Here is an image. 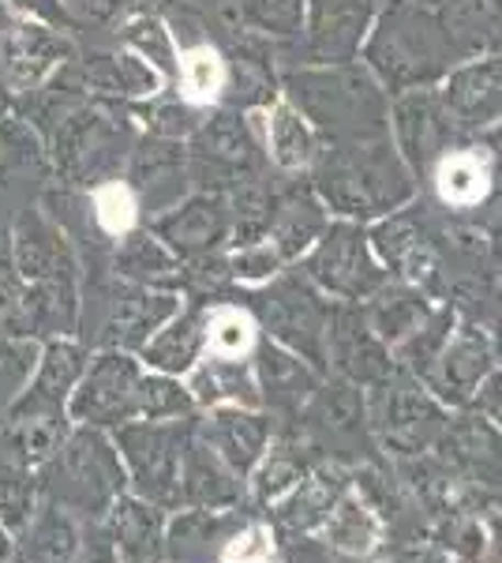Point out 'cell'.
<instances>
[{
	"label": "cell",
	"instance_id": "277c9868",
	"mask_svg": "<svg viewBox=\"0 0 502 563\" xmlns=\"http://www.w3.org/2000/svg\"><path fill=\"white\" fill-rule=\"evenodd\" d=\"M124 451L132 459L135 481L154 499H172L180 488V443L166 429H127Z\"/></svg>",
	"mask_w": 502,
	"mask_h": 563
},
{
	"label": "cell",
	"instance_id": "ac0fdd59",
	"mask_svg": "<svg viewBox=\"0 0 502 563\" xmlns=\"http://www.w3.org/2000/svg\"><path fill=\"white\" fill-rule=\"evenodd\" d=\"M432 132H435V102L432 95H409L398 102V140L405 147L409 158H424L432 147Z\"/></svg>",
	"mask_w": 502,
	"mask_h": 563
},
{
	"label": "cell",
	"instance_id": "ee69618b",
	"mask_svg": "<svg viewBox=\"0 0 502 563\" xmlns=\"http://www.w3.org/2000/svg\"><path fill=\"white\" fill-rule=\"evenodd\" d=\"M71 563H113V556H109L105 549H90V552H83V556H76Z\"/></svg>",
	"mask_w": 502,
	"mask_h": 563
},
{
	"label": "cell",
	"instance_id": "4dcf8cb0",
	"mask_svg": "<svg viewBox=\"0 0 502 563\" xmlns=\"http://www.w3.org/2000/svg\"><path fill=\"white\" fill-rule=\"evenodd\" d=\"M210 346L222 357H241L252 346V323L241 312H217L210 323Z\"/></svg>",
	"mask_w": 502,
	"mask_h": 563
},
{
	"label": "cell",
	"instance_id": "1f68e13d",
	"mask_svg": "<svg viewBox=\"0 0 502 563\" xmlns=\"http://www.w3.org/2000/svg\"><path fill=\"white\" fill-rule=\"evenodd\" d=\"M127 42H132L135 49L150 60V65L172 71V45H169V34H166V26H161V23L135 20L132 26H127Z\"/></svg>",
	"mask_w": 502,
	"mask_h": 563
},
{
	"label": "cell",
	"instance_id": "f35d334b",
	"mask_svg": "<svg viewBox=\"0 0 502 563\" xmlns=\"http://www.w3.org/2000/svg\"><path fill=\"white\" fill-rule=\"evenodd\" d=\"M416 305H409V297H394L390 305H382V312H379V327H382V334H405V331H413V323H416Z\"/></svg>",
	"mask_w": 502,
	"mask_h": 563
},
{
	"label": "cell",
	"instance_id": "7dc6e473",
	"mask_svg": "<svg viewBox=\"0 0 502 563\" xmlns=\"http://www.w3.org/2000/svg\"><path fill=\"white\" fill-rule=\"evenodd\" d=\"M0 23H4V8H0Z\"/></svg>",
	"mask_w": 502,
	"mask_h": 563
},
{
	"label": "cell",
	"instance_id": "603a6c76",
	"mask_svg": "<svg viewBox=\"0 0 502 563\" xmlns=\"http://www.w3.org/2000/svg\"><path fill=\"white\" fill-rule=\"evenodd\" d=\"M31 507H34V485L26 481L23 466L12 462H0V522L8 530H20L31 522Z\"/></svg>",
	"mask_w": 502,
	"mask_h": 563
},
{
	"label": "cell",
	"instance_id": "f546056e",
	"mask_svg": "<svg viewBox=\"0 0 502 563\" xmlns=\"http://www.w3.org/2000/svg\"><path fill=\"white\" fill-rule=\"evenodd\" d=\"M140 410L147 413L150 421L180 417L188 410V395L180 387H172L169 379H147V384H140Z\"/></svg>",
	"mask_w": 502,
	"mask_h": 563
},
{
	"label": "cell",
	"instance_id": "ffe728a7",
	"mask_svg": "<svg viewBox=\"0 0 502 563\" xmlns=\"http://www.w3.org/2000/svg\"><path fill=\"white\" fill-rule=\"evenodd\" d=\"M113 538L132 560H150L158 541V519L140 504H116L113 511Z\"/></svg>",
	"mask_w": 502,
	"mask_h": 563
},
{
	"label": "cell",
	"instance_id": "83f0119b",
	"mask_svg": "<svg viewBox=\"0 0 502 563\" xmlns=\"http://www.w3.org/2000/svg\"><path fill=\"white\" fill-rule=\"evenodd\" d=\"M331 507H334V485H326V481H308L293 496V504L281 511V519L289 526H312L319 519H331Z\"/></svg>",
	"mask_w": 502,
	"mask_h": 563
},
{
	"label": "cell",
	"instance_id": "f6af8a7d",
	"mask_svg": "<svg viewBox=\"0 0 502 563\" xmlns=\"http://www.w3.org/2000/svg\"><path fill=\"white\" fill-rule=\"evenodd\" d=\"M71 8H79V12H94L98 4H102V0H68Z\"/></svg>",
	"mask_w": 502,
	"mask_h": 563
},
{
	"label": "cell",
	"instance_id": "484cf974",
	"mask_svg": "<svg viewBox=\"0 0 502 563\" xmlns=\"http://www.w3.org/2000/svg\"><path fill=\"white\" fill-rule=\"evenodd\" d=\"M191 390H196V398H203V402H217V398H241V395L248 398V402H255L248 376H244L241 368H233V365H222V361H214L210 368L199 372Z\"/></svg>",
	"mask_w": 502,
	"mask_h": 563
},
{
	"label": "cell",
	"instance_id": "bcb514c9",
	"mask_svg": "<svg viewBox=\"0 0 502 563\" xmlns=\"http://www.w3.org/2000/svg\"><path fill=\"white\" fill-rule=\"evenodd\" d=\"M491 151H495V154H499V162H502V124H499L495 132H491Z\"/></svg>",
	"mask_w": 502,
	"mask_h": 563
},
{
	"label": "cell",
	"instance_id": "60d3db41",
	"mask_svg": "<svg viewBox=\"0 0 502 563\" xmlns=\"http://www.w3.org/2000/svg\"><path fill=\"white\" fill-rule=\"evenodd\" d=\"M230 560L233 563H270V552H267V544H263L259 533H248V538H236Z\"/></svg>",
	"mask_w": 502,
	"mask_h": 563
},
{
	"label": "cell",
	"instance_id": "7402d4cb",
	"mask_svg": "<svg viewBox=\"0 0 502 563\" xmlns=\"http://www.w3.org/2000/svg\"><path fill=\"white\" fill-rule=\"evenodd\" d=\"M90 84L116 95H147L154 90V71L135 57H98L90 68Z\"/></svg>",
	"mask_w": 502,
	"mask_h": 563
},
{
	"label": "cell",
	"instance_id": "d4e9b609",
	"mask_svg": "<svg viewBox=\"0 0 502 563\" xmlns=\"http://www.w3.org/2000/svg\"><path fill=\"white\" fill-rule=\"evenodd\" d=\"M244 20L270 34H293L304 20V0H244Z\"/></svg>",
	"mask_w": 502,
	"mask_h": 563
},
{
	"label": "cell",
	"instance_id": "836d02e7",
	"mask_svg": "<svg viewBox=\"0 0 502 563\" xmlns=\"http://www.w3.org/2000/svg\"><path fill=\"white\" fill-rule=\"evenodd\" d=\"M319 225H323V218H319V211H315L312 203L289 207L286 218H281V225H278L281 252H300L319 233Z\"/></svg>",
	"mask_w": 502,
	"mask_h": 563
},
{
	"label": "cell",
	"instance_id": "7bdbcfd3",
	"mask_svg": "<svg viewBox=\"0 0 502 563\" xmlns=\"http://www.w3.org/2000/svg\"><path fill=\"white\" fill-rule=\"evenodd\" d=\"M15 552V541H12V530H8L4 522H0V563H8Z\"/></svg>",
	"mask_w": 502,
	"mask_h": 563
},
{
	"label": "cell",
	"instance_id": "74e56055",
	"mask_svg": "<svg viewBox=\"0 0 502 563\" xmlns=\"http://www.w3.org/2000/svg\"><path fill=\"white\" fill-rule=\"evenodd\" d=\"M278 267V249L274 244H259V249H244L236 256V275L241 278H267Z\"/></svg>",
	"mask_w": 502,
	"mask_h": 563
},
{
	"label": "cell",
	"instance_id": "30bf717a",
	"mask_svg": "<svg viewBox=\"0 0 502 563\" xmlns=\"http://www.w3.org/2000/svg\"><path fill=\"white\" fill-rule=\"evenodd\" d=\"M76 552V526L57 507L42 511L34 522H26V560L31 563H71Z\"/></svg>",
	"mask_w": 502,
	"mask_h": 563
},
{
	"label": "cell",
	"instance_id": "ba28073f",
	"mask_svg": "<svg viewBox=\"0 0 502 563\" xmlns=\"http://www.w3.org/2000/svg\"><path fill=\"white\" fill-rule=\"evenodd\" d=\"M263 443H267V424L252 413L241 410H225L214 417V451L222 455L230 466L244 470L259 459Z\"/></svg>",
	"mask_w": 502,
	"mask_h": 563
},
{
	"label": "cell",
	"instance_id": "3957f363",
	"mask_svg": "<svg viewBox=\"0 0 502 563\" xmlns=\"http://www.w3.org/2000/svg\"><path fill=\"white\" fill-rule=\"evenodd\" d=\"M132 406H140V376L135 365L124 357H102L94 368L87 372L83 387L71 398V413L79 421H121L132 413Z\"/></svg>",
	"mask_w": 502,
	"mask_h": 563
},
{
	"label": "cell",
	"instance_id": "7c38bea8",
	"mask_svg": "<svg viewBox=\"0 0 502 563\" xmlns=\"http://www.w3.org/2000/svg\"><path fill=\"white\" fill-rule=\"evenodd\" d=\"M267 323L278 334H286L289 342L304 346L308 353H315V342L323 334V316L312 305V297L304 294H281L267 305Z\"/></svg>",
	"mask_w": 502,
	"mask_h": 563
},
{
	"label": "cell",
	"instance_id": "f1b7e54d",
	"mask_svg": "<svg viewBox=\"0 0 502 563\" xmlns=\"http://www.w3.org/2000/svg\"><path fill=\"white\" fill-rule=\"evenodd\" d=\"M203 151L222 162L241 166V162L248 158V140H244V132H241V121H236V117H217L214 124H207Z\"/></svg>",
	"mask_w": 502,
	"mask_h": 563
},
{
	"label": "cell",
	"instance_id": "8d00e7d4",
	"mask_svg": "<svg viewBox=\"0 0 502 563\" xmlns=\"http://www.w3.org/2000/svg\"><path fill=\"white\" fill-rule=\"evenodd\" d=\"M376 241H379L382 256H390L394 263L409 260V256H413V252L420 249L416 230H413V225H409V222H401V218H394V222L382 225V230L376 233Z\"/></svg>",
	"mask_w": 502,
	"mask_h": 563
},
{
	"label": "cell",
	"instance_id": "9c48e42d",
	"mask_svg": "<svg viewBox=\"0 0 502 563\" xmlns=\"http://www.w3.org/2000/svg\"><path fill=\"white\" fill-rule=\"evenodd\" d=\"M79 368H83V357H79V350L68 346V342H53V346L42 353L38 376H34L26 402L53 406V410H60L64 395H68L71 384L79 379Z\"/></svg>",
	"mask_w": 502,
	"mask_h": 563
},
{
	"label": "cell",
	"instance_id": "44dd1931",
	"mask_svg": "<svg viewBox=\"0 0 502 563\" xmlns=\"http://www.w3.org/2000/svg\"><path fill=\"white\" fill-rule=\"evenodd\" d=\"M199 353V323L185 316V320H177L169 327V331H161L158 339L147 346V357L150 365L166 368V372H180V368H191V361H196Z\"/></svg>",
	"mask_w": 502,
	"mask_h": 563
},
{
	"label": "cell",
	"instance_id": "e575fe53",
	"mask_svg": "<svg viewBox=\"0 0 502 563\" xmlns=\"http://www.w3.org/2000/svg\"><path fill=\"white\" fill-rule=\"evenodd\" d=\"M98 214H102L105 230H113V233L127 230V225L135 222V203H132V196H127V188L121 185L102 188V192H98Z\"/></svg>",
	"mask_w": 502,
	"mask_h": 563
},
{
	"label": "cell",
	"instance_id": "d6a6232c",
	"mask_svg": "<svg viewBox=\"0 0 502 563\" xmlns=\"http://www.w3.org/2000/svg\"><path fill=\"white\" fill-rule=\"evenodd\" d=\"M185 87L191 98H210L222 87V60L210 49H191L185 57Z\"/></svg>",
	"mask_w": 502,
	"mask_h": 563
},
{
	"label": "cell",
	"instance_id": "e0dca14e",
	"mask_svg": "<svg viewBox=\"0 0 502 563\" xmlns=\"http://www.w3.org/2000/svg\"><path fill=\"white\" fill-rule=\"evenodd\" d=\"M488 372V346L477 334H461L450 346V353L443 357V384L458 395H469L480 384V376Z\"/></svg>",
	"mask_w": 502,
	"mask_h": 563
},
{
	"label": "cell",
	"instance_id": "d590c367",
	"mask_svg": "<svg viewBox=\"0 0 502 563\" xmlns=\"http://www.w3.org/2000/svg\"><path fill=\"white\" fill-rule=\"evenodd\" d=\"M121 267L127 271V275H166L169 256L150 238H140V241H132V249L124 252Z\"/></svg>",
	"mask_w": 502,
	"mask_h": 563
},
{
	"label": "cell",
	"instance_id": "8992f818",
	"mask_svg": "<svg viewBox=\"0 0 502 563\" xmlns=\"http://www.w3.org/2000/svg\"><path fill=\"white\" fill-rule=\"evenodd\" d=\"M364 4L356 0H315L312 4V42L323 57H345L360 45L364 34Z\"/></svg>",
	"mask_w": 502,
	"mask_h": 563
},
{
	"label": "cell",
	"instance_id": "cb8c5ba5",
	"mask_svg": "<svg viewBox=\"0 0 502 563\" xmlns=\"http://www.w3.org/2000/svg\"><path fill=\"white\" fill-rule=\"evenodd\" d=\"M331 538L337 549L349 552H364L376 541V519L368 515V507L356 504V499H345V504H334L331 511Z\"/></svg>",
	"mask_w": 502,
	"mask_h": 563
},
{
	"label": "cell",
	"instance_id": "b9f144b4",
	"mask_svg": "<svg viewBox=\"0 0 502 563\" xmlns=\"http://www.w3.org/2000/svg\"><path fill=\"white\" fill-rule=\"evenodd\" d=\"M483 402H488V410L502 417V376L488 379V387H483Z\"/></svg>",
	"mask_w": 502,
	"mask_h": 563
},
{
	"label": "cell",
	"instance_id": "4fadbf2b",
	"mask_svg": "<svg viewBox=\"0 0 502 563\" xmlns=\"http://www.w3.org/2000/svg\"><path fill=\"white\" fill-rule=\"evenodd\" d=\"M57 260H60L57 233H53L49 225L23 218L20 233H15V263H20L23 278H31V282L53 278V271H57Z\"/></svg>",
	"mask_w": 502,
	"mask_h": 563
},
{
	"label": "cell",
	"instance_id": "5b68a950",
	"mask_svg": "<svg viewBox=\"0 0 502 563\" xmlns=\"http://www.w3.org/2000/svg\"><path fill=\"white\" fill-rule=\"evenodd\" d=\"M312 271L319 282H326L334 294H345V297L368 294L379 282L368 252H364V244L353 230H334L331 238L323 241V249H319Z\"/></svg>",
	"mask_w": 502,
	"mask_h": 563
},
{
	"label": "cell",
	"instance_id": "d6986e66",
	"mask_svg": "<svg viewBox=\"0 0 502 563\" xmlns=\"http://www.w3.org/2000/svg\"><path fill=\"white\" fill-rule=\"evenodd\" d=\"M185 481H188L191 499H203V504H217V499L233 496L230 470H225V459L217 455L214 448H191Z\"/></svg>",
	"mask_w": 502,
	"mask_h": 563
},
{
	"label": "cell",
	"instance_id": "5bb4252c",
	"mask_svg": "<svg viewBox=\"0 0 502 563\" xmlns=\"http://www.w3.org/2000/svg\"><path fill=\"white\" fill-rule=\"evenodd\" d=\"M488 192V169L477 154H450L439 166V196L454 207H472Z\"/></svg>",
	"mask_w": 502,
	"mask_h": 563
},
{
	"label": "cell",
	"instance_id": "6da1fadb",
	"mask_svg": "<svg viewBox=\"0 0 502 563\" xmlns=\"http://www.w3.org/2000/svg\"><path fill=\"white\" fill-rule=\"evenodd\" d=\"M68 57V42L42 23H0V84L8 90L38 87Z\"/></svg>",
	"mask_w": 502,
	"mask_h": 563
},
{
	"label": "cell",
	"instance_id": "7a4b0ae2",
	"mask_svg": "<svg viewBox=\"0 0 502 563\" xmlns=\"http://www.w3.org/2000/svg\"><path fill=\"white\" fill-rule=\"evenodd\" d=\"M57 481H64V496L79 504H98L113 496L121 485V462L113 459V448L98 432H79L64 448Z\"/></svg>",
	"mask_w": 502,
	"mask_h": 563
},
{
	"label": "cell",
	"instance_id": "8fae6325",
	"mask_svg": "<svg viewBox=\"0 0 502 563\" xmlns=\"http://www.w3.org/2000/svg\"><path fill=\"white\" fill-rule=\"evenodd\" d=\"M222 233V207L214 199H191L188 207H180L177 214L161 222V238L185 252L207 249Z\"/></svg>",
	"mask_w": 502,
	"mask_h": 563
},
{
	"label": "cell",
	"instance_id": "ab89813d",
	"mask_svg": "<svg viewBox=\"0 0 502 563\" xmlns=\"http://www.w3.org/2000/svg\"><path fill=\"white\" fill-rule=\"evenodd\" d=\"M293 481H300V470L293 466L289 459H270L267 470L259 474V493L263 496H274L281 493V488H289Z\"/></svg>",
	"mask_w": 502,
	"mask_h": 563
},
{
	"label": "cell",
	"instance_id": "9a60e30c",
	"mask_svg": "<svg viewBox=\"0 0 502 563\" xmlns=\"http://www.w3.org/2000/svg\"><path fill=\"white\" fill-rule=\"evenodd\" d=\"M270 147H274V158H278L286 169H297V166H304V162L312 158V151H315L312 132H308V124L300 121L297 109H289V106L274 109V117H270Z\"/></svg>",
	"mask_w": 502,
	"mask_h": 563
},
{
	"label": "cell",
	"instance_id": "4316f807",
	"mask_svg": "<svg viewBox=\"0 0 502 563\" xmlns=\"http://www.w3.org/2000/svg\"><path fill=\"white\" fill-rule=\"evenodd\" d=\"M180 177V151L177 147H161V143H147L140 154H135V180L143 188H166L169 180Z\"/></svg>",
	"mask_w": 502,
	"mask_h": 563
},
{
	"label": "cell",
	"instance_id": "52a82bcc",
	"mask_svg": "<svg viewBox=\"0 0 502 563\" xmlns=\"http://www.w3.org/2000/svg\"><path fill=\"white\" fill-rule=\"evenodd\" d=\"M446 106L458 117H488L502 106V65H469L446 84Z\"/></svg>",
	"mask_w": 502,
	"mask_h": 563
},
{
	"label": "cell",
	"instance_id": "2e32d148",
	"mask_svg": "<svg viewBox=\"0 0 502 563\" xmlns=\"http://www.w3.org/2000/svg\"><path fill=\"white\" fill-rule=\"evenodd\" d=\"M172 316V297H127L116 308L113 339L121 342H143L158 323Z\"/></svg>",
	"mask_w": 502,
	"mask_h": 563
}]
</instances>
